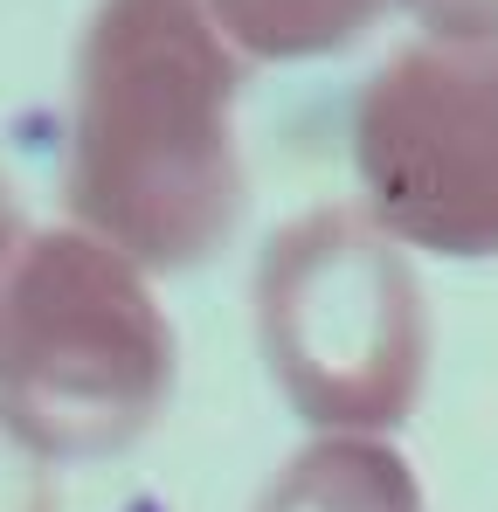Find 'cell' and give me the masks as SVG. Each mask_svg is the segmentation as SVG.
Here are the masks:
<instances>
[{"instance_id":"1","label":"cell","mask_w":498,"mask_h":512,"mask_svg":"<svg viewBox=\"0 0 498 512\" xmlns=\"http://www.w3.org/2000/svg\"><path fill=\"white\" fill-rule=\"evenodd\" d=\"M243 63L194 0H97L70 90V222L125 263L194 270L243 215Z\"/></svg>"},{"instance_id":"2","label":"cell","mask_w":498,"mask_h":512,"mask_svg":"<svg viewBox=\"0 0 498 512\" xmlns=\"http://www.w3.org/2000/svg\"><path fill=\"white\" fill-rule=\"evenodd\" d=\"M173 395V326L139 263L77 222L21 236L0 284V429L42 464L118 457Z\"/></svg>"},{"instance_id":"3","label":"cell","mask_w":498,"mask_h":512,"mask_svg":"<svg viewBox=\"0 0 498 512\" xmlns=\"http://www.w3.org/2000/svg\"><path fill=\"white\" fill-rule=\"evenodd\" d=\"M256 346L319 436H395L429 381V305L360 208H305L256 263Z\"/></svg>"},{"instance_id":"4","label":"cell","mask_w":498,"mask_h":512,"mask_svg":"<svg viewBox=\"0 0 498 512\" xmlns=\"http://www.w3.org/2000/svg\"><path fill=\"white\" fill-rule=\"evenodd\" d=\"M360 215L450 263L498 256V42H409L353 104Z\"/></svg>"},{"instance_id":"5","label":"cell","mask_w":498,"mask_h":512,"mask_svg":"<svg viewBox=\"0 0 498 512\" xmlns=\"http://www.w3.org/2000/svg\"><path fill=\"white\" fill-rule=\"evenodd\" d=\"M256 512H429L409 457L388 436H319L270 485Z\"/></svg>"},{"instance_id":"6","label":"cell","mask_w":498,"mask_h":512,"mask_svg":"<svg viewBox=\"0 0 498 512\" xmlns=\"http://www.w3.org/2000/svg\"><path fill=\"white\" fill-rule=\"evenodd\" d=\"M236 63H312L353 49L388 0H194Z\"/></svg>"},{"instance_id":"7","label":"cell","mask_w":498,"mask_h":512,"mask_svg":"<svg viewBox=\"0 0 498 512\" xmlns=\"http://www.w3.org/2000/svg\"><path fill=\"white\" fill-rule=\"evenodd\" d=\"M429 42H498V0H388Z\"/></svg>"},{"instance_id":"8","label":"cell","mask_w":498,"mask_h":512,"mask_svg":"<svg viewBox=\"0 0 498 512\" xmlns=\"http://www.w3.org/2000/svg\"><path fill=\"white\" fill-rule=\"evenodd\" d=\"M0 512H56V478L35 450L0 429Z\"/></svg>"},{"instance_id":"9","label":"cell","mask_w":498,"mask_h":512,"mask_svg":"<svg viewBox=\"0 0 498 512\" xmlns=\"http://www.w3.org/2000/svg\"><path fill=\"white\" fill-rule=\"evenodd\" d=\"M21 208H14V187H7V173H0V284H7V263H14V250H21Z\"/></svg>"}]
</instances>
